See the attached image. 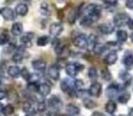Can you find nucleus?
Instances as JSON below:
<instances>
[{"instance_id":"1","label":"nucleus","mask_w":133,"mask_h":116,"mask_svg":"<svg viewBox=\"0 0 133 116\" xmlns=\"http://www.w3.org/2000/svg\"><path fill=\"white\" fill-rule=\"evenodd\" d=\"M101 15V8L96 4H88L84 8V16L89 18L92 22H96Z\"/></svg>"},{"instance_id":"2","label":"nucleus","mask_w":133,"mask_h":116,"mask_svg":"<svg viewBox=\"0 0 133 116\" xmlns=\"http://www.w3.org/2000/svg\"><path fill=\"white\" fill-rule=\"evenodd\" d=\"M82 68H84V66L81 65V64H78V63H75V64L74 63H70V64H68L65 66V73L70 77H75Z\"/></svg>"},{"instance_id":"3","label":"nucleus","mask_w":133,"mask_h":116,"mask_svg":"<svg viewBox=\"0 0 133 116\" xmlns=\"http://www.w3.org/2000/svg\"><path fill=\"white\" fill-rule=\"evenodd\" d=\"M130 20L129 16L125 13H119V14H116L114 17H113V24L117 27H122L124 25H127L128 24V21Z\"/></svg>"},{"instance_id":"4","label":"nucleus","mask_w":133,"mask_h":116,"mask_svg":"<svg viewBox=\"0 0 133 116\" xmlns=\"http://www.w3.org/2000/svg\"><path fill=\"white\" fill-rule=\"evenodd\" d=\"M118 91H119L118 85L117 84H111L106 89V95L110 99H114V98H116L118 96Z\"/></svg>"},{"instance_id":"5","label":"nucleus","mask_w":133,"mask_h":116,"mask_svg":"<svg viewBox=\"0 0 133 116\" xmlns=\"http://www.w3.org/2000/svg\"><path fill=\"white\" fill-rule=\"evenodd\" d=\"M74 45L80 49H85L88 46V41L87 38L84 37L83 34H79L74 39Z\"/></svg>"},{"instance_id":"6","label":"nucleus","mask_w":133,"mask_h":116,"mask_svg":"<svg viewBox=\"0 0 133 116\" xmlns=\"http://www.w3.org/2000/svg\"><path fill=\"white\" fill-rule=\"evenodd\" d=\"M63 30V27L61 25V23H58V22H55V23H52L49 27V32L51 36L53 37H58Z\"/></svg>"},{"instance_id":"7","label":"nucleus","mask_w":133,"mask_h":116,"mask_svg":"<svg viewBox=\"0 0 133 116\" xmlns=\"http://www.w3.org/2000/svg\"><path fill=\"white\" fill-rule=\"evenodd\" d=\"M101 92H102V85L98 82H95L90 85L89 87V90H88V93L89 95L91 96H95V97H99L101 95Z\"/></svg>"},{"instance_id":"8","label":"nucleus","mask_w":133,"mask_h":116,"mask_svg":"<svg viewBox=\"0 0 133 116\" xmlns=\"http://www.w3.org/2000/svg\"><path fill=\"white\" fill-rule=\"evenodd\" d=\"M0 15L6 21H10L15 19V11L10 7H2L0 8Z\"/></svg>"},{"instance_id":"9","label":"nucleus","mask_w":133,"mask_h":116,"mask_svg":"<svg viewBox=\"0 0 133 116\" xmlns=\"http://www.w3.org/2000/svg\"><path fill=\"white\" fill-rule=\"evenodd\" d=\"M48 75L53 80H57L59 78V67L57 65H55V64L51 65L48 68Z\"/></svg>"},{"instance_id":"10","label":"nucleus","mask_w":133,"mask_h":116,"mask_svg":"<svg viewBox=\"0 0 133 116\" xmlns=\"http://www.w3.org/2000/svg\"><path fill=\"white\" fill-rule=\"evenodd\" d=\"M33 33L32 32H26L25 34H23L21 38H20V42L23 46L25 47H29L31 45V41L33 39Z\"/></svg>"},{"instance_id":"11","label":"nucleus","mask_w":133,"mask_h":116,"mask_svg":"<svg viewBox=\"0 0 133 116\" xmlns=\"http://www.w3.org/2000/svg\"><path fill=\"white\" fill-rule=\"evenodd\" d=\"M32 67L34 70L36 71H39V72H44L46 70V67H47V64L45 61L43 60H34L32 63H31Z\"/></svg>"},{"instance_id":"12","label":"nucleus","mask_w":133,"mask_h":116,"mask_svg":"<svg viewBox=\"0 0 133 116\" xmlns=\"http://www.w3.org/2000/svg\"><path fill=\"white\" fill-rule=\"evenodd\" d=\"M37 92L42 95V96H47L50 94L51 92V86L47 83H42V84H38V89H37Z\"/></svg>"},{"instance_id":"13","label":"nucleus","mask_w":133,"mask_h":116,"mask_svg":"<svg viewBox=\"0 0 133 116\" xmlns=\"http://www.w3.org/2000/svg\"><path fill=\"white\" fill-rule=\"evenodd\" d=\"M48 106H49L50 108H53V109H58V108H60V106H61V100H60V98H59L58 96L52 95V96H50V98L48 99Z\"/></svg>"},{"instance_id":"14","label":"nucleus","mask_w":133,"mask_h":116,"mask_svg":"<svg viewBox=\"0 0 133 116\" xmlns=\"http://www.w3.org/2000/svg\"><path fill=\"white\" fill-rule=\"evenodd\" d=\"M123 64L125 65V67L130 70L133 68V54L132 53H126L123 57Z\"/></svg>"},{"instance_id":"15","label":"nucleus","mask_w":133,"mask_h":116,"mask_svg":"<svg viewBox=\"0 0 133 116\" xmlns=\"http://www.w3.org/2000/svg\"><path fill=\"white\" fill-rule=\"evenodd\" d=\"M60 89H61L63 92L68 93V92H70L71 90L75 89V88H74V83L72 84L69 79L64 78V79H63V80H61V83H60ZM75 90H76V89H75Z\"/></svg>"},{"instance_id":"16","label":"nucleus","mask_w":133,"mask_h":116,"mask_svg":"<svg viewBox=\"0 0 133 116\" xmlns=\"http://www.w3.org/2000/svg\"><path fill=\"white\" fill-rule=\"evenodd\" d=\"M99 30L104 34H110L113 32L114 27L109 23H103V24L99 25Z\"/></svg>"},{"instance_id":"17","label":"nucleus","mask_w":133,"mask_h":116,"mask_svg":"<svg viewBox=\"0 0 133 116\" xmlns=\"http://www.w3.org/2000/svg\"><path fill=\"white\" fill-rule=\"evenodd\" d=\"M117 61V53L115 51H110L104 59L105 64L107 65H113L115 62Z\"/></svg>"},{"instance_id":"18","label":"nucleus","mask_w":133,"mask_h":116,"mask_svg":"<svg viewBox=\"0 0 133 116\" xmlns=\"http://www.w3.org/2000/svg\"><path fill=\"white\" fill-rule=\"evenodd\" d=\"M65 112L70 116H76V115H78L80 113V110H79V108L77 106H75L73 103H69L65 107Z\"/></svg>"},{"instance_id":"19","label":"nucleus","mask_w":133,"mask_h":116,"mask_svg":"<svg viewBox=\"0 0 133 116\" xmlns=\"http://www.w3.org/2000/svg\"><path fill=\"white\" fill-rule=\"evenodd\" d=\"M15 13L19 16H25L28 13V6L25 3H19L15 8Z\"/></svg>"},{"instance_id":"20","label":"nucleus","mask_w":133,"mask_h":116,"mask_svg":"<svg viewBox=\"0 0 133 116\" xmlns=\"http://www.w3.org/2000/svg\"><path fill=\"white\" fill-rule=\"evenodd\" d=\"M10 31L14 36H20L22 32H23V25L22 23L20 22H16L11 25V28H10Z\"/></svg>"},{"instance_id":"21","label":"nucleus","mask_w":133,"mask_h":116,"mask_svg":"<svg viewBox=\"0 0 133 116\" xmlns=\"http://www.w3.org/2000/svg\"><path fill=\"white\" fill-rule=\"evenodd\" d=\"M21 73V70L18 66H9L7 68V74L10 77H18Z\"/></svg>"},{"instance_id":"22","label":"nucleus","mask_w":133,"mask_h":116,"mask_svg":"<svg viewBox=\"0 0 133 116\" xmlns=\"http://www.w3.org/2000/svg\"><path fill=\"white\" fill-rule=\"evenodd\" d=\"M23 52H24V49L19 48V49L15 52V54H12V56H11L12 62H15V63H21L22 60H23V57H24Z\"/></svg>"},{"instance_id":"23","label":"nucleus","mask_w":133,"mask_h":116,"mask_svg":"<svg viewBox=\"0 0 133 116\" xmlns=\"http://www.w3.org/2000/svg\"><path fill=\"white\" fill-rule=\"evenodd\" d=\"M118 76H119V78H121L125 84H130L131 80H132V75H131L128 71H125V70L121 71Z\"/></svg>"},{"instance_id":"24","label":"nucleus","mask_w":133,"mask_h":116,"mask_svg":"<svg viewBox=\"0 0 133 116\" xmlns=\"http://www.w3.org/2000/svg\"><path fill=\"white\" fill-rule=\"evenodd\" d=\"M116 103L111 99V100H109V101H107L106 102V105H105V110H106V112L107 113H109V114H113L115 111H116Z\"/></svg>"},{"instance_id":"25","label":"nucleus","mask_w":133,"mask_h":116,"mask_svg":"<svg viewBox=\"0 0 133 116\" xmlns=\"http://www.w3.org/2000/svg\"><path fill=\"white\" fill-rule=\"evenodd\" d=\"M79 15V9H72L70 13H69V16H68V21L70 24H74L77 20V17Z\"/></svg>"},{"instance_id":"26","label":"nucleus","mask_w":133,"mask_h":116,"mask_svg":"<svg viewBox=\"0 0 133 116\" xmlns=\"http://www.w3.org/2000/svg\"><path fill=\"white\" fill-rule=\"evenodd\" d=\"M127 39H128V33H127V31L122 30V29L116 31V40H117L118 42L124 43V42L127 41Z\"/></svg>"},{"instance_id":"27","label":"nucleus","mask_w":133,"mask_h":116,"mask_svg":"<svg viewBox=\"0 0 133 116\" xmlns=\"http://www.w3.org/2000/svg\"><path fill=\"white\" fill-rule=\"evenodd\" d=\"M50 42V37L49 36H41L36 40V44L38 46H46Z\"/></svg>"},{"instance_id":"28","label":"nucleus","mask_w":133,"mask_h":116,"mask_svg":"<svg viewBox=\"0 0 133 116\" xmlns=\"http://www.w3.org/2000/svg\"><path fill=\"white\" fill-rule=\"evenodd\" d=\"M130 97H131V95H130L128 92H124V93L118 94L117 100H118V102H121V103H127V102L130 100Z\"/></svg>"},{"instance_id":"29","label":"nucleus","mask_w":133,"mask_h":116,"mask_svg":"<svg viewBox=\"0 0 133 116\" xmlns=\"http://www.w3.org/2000/svg\"><path fill=\"white\" fill-rule=\"evenodd\" d=\"M100 73H101V76H102V78L104 80H111L112 75H111V72L107 68H102Z\"/></svg>"},{"instance_id":"30","label":"nucleus","mask_w":133,"mask_h":116,"mask_svg":"<svg viewBox=\"0 0 133 116\" xmlns=\"http://www.w3.org/2000/svg\"><path fill=\"white\" fill-rule=\"evenodd\" d=\"M107 48H108V47H107L106 45H104V44H96L92 49H94V52H96L97 54H101V53H103Z\"/></svg>"},{"instance_id":"31","label":"nucleus","mask_w":133,"mask_h":116,"mask_svg":"<svg viewBox=\"0 0 133 116\" xmlns=\"http://www.w3.org/2000/svg\"><path fill=\"white\" fill-rule=\"evenodd\" d=\"M14 111H15V109H14V107H12L11 105H6V106L3 107V109H2V113H3L4 116H9V115H11V114L14 113Z\"/></svg>"},{"instance_id":"32","label":"nucleus","mask_w":133,"mask_h":116,"mask_svg":"<svg viewBox=\"0 0 133 116\" xmlns=\"http://www.w3.org/2000/svg\"><path fill=\"white\" fill-rule=\"evenodd\" d=\"M41 14L44 15V16H49L51 14L50 8H49V5L46 2H43L41 4Z\"/></svg>"},{"instance_id":"33","label":"nucleus","mask_w":133,"mask_h":116,"mask_svg":"<svg viewBox=\"0 0 133 116\" xmlns=\"http://www.w3.org/2000/svg\"><path fill=\"white\" fill-rule=\"evenodd\" d=\"M83 106L86 108V109H94L97 105L94 100H91L90 98H84L83 99Z\"/></svg>"},{"instance_id":"34","label":"nucleus","mask_w":133,"mask_h":116,"mask_svg":"<svg viewBox=\"0 0 133 116\" xmlns=\"http://www.w3.org/2000/svg\"><path fill=\"white\" fill-rule=\"evenodd\" d=\"M88 77L92 80H96L98 78V70L95 67H90L88 69Z\"/></svg>"},{"instance_id":"35","label":"nucleus","mask_w":133,"mask_h":116,"mask_svg":"<svg viewBox=\"0 0 133 116\" xmlns=\"http://www.w3.org/2000/svg\"><path fill=\"white\" fill-rule=\"evenodd\" d=\"M9 42V36L6 32L0 33V45H5Z\"/></svg>"},{"instance_id":"36","label":"nucleus","mask_w":133,"mask_h":116,"mask_svg":"<svg viewBox=\"0 0 133 116\" xmlns=\"http://www.w3.org/2000/svg\"><path fill=\"white\" fill-rule=\"evenodd\" d=\"M21 76L24 78V79H26V80H29V78H30V76H31V74L29 73V71H28V69L27 68H23V69H21Z\"/></svg>"},{"instance_id":"37","label":"nucleus","mask_w":133,"mask_h":116,"mask_svg":"<svg viewBox=\"0 0 133 116\" xmlns=\"http://www.w3.org/2000/svg\"><path fill=\"white\" fill-rule=\"evenodd\" d=\"M27 89L32 91V92H37V89H38V84L35 83V82H30L27 86Z\"/></svg>"},{"instance_id":"38","label":"nucleus","mask_w":133,"mask_h":116,"mask_svg":"<svg viewBox=\"0 0 133 116\" xmlns=\"http://www.w3.org/2000/svg\"><path fill=\"white\" fill-rule=\"evenodd\" d=\"M83 86H84V83H83V80H81V79H75V82H74V88L76 89V90H82L83 89Z\"/></svg>"},{"instance_id":"39","label":"nucleus","mask_w":133,"mask_h":116,"mask_svg":"<svg viewBox=\"0 0 133 116\" xmlns=\"http://www.w3.org/2000/svg\"><path fill=\"white\" fill-rule=\"evenodd\" d=\"M46 102L45 101H38L37 105H36V110L38 112H44L46 110Z\"/></svg>"},{"instance_id":"40","label":"nucleus","mask_w":133,"mask_h":116,"mask_svg":"<svg viewBox=\"0 0 133 116\" xmlns=\"http://www.w3.org/2000/svg\"><path fill=\"white\" fill-rule=\"evenodd\" d=\"M102 1L108 5H115L117 3V0H102Z\"/></svg>"},{"instance_id":"41","label":"nucleus","mask_w":133,"mask_h":116,"mask_svg":"<svg viewBox=\"0 0 133 116\" xmlns=\"http://www.w3.org/2000/svg\"><path fill=\"white\" fill-rule=\"evenodd\" d=\"M126 7L133 9V0H126Z\"/></svg>"},{"instance_id":"42","label":"nucleus","mask_w":133,"mask_h":116,"mask_svg":"<svg viewBox=\"0 0 133 116\" xmlns=\"http://www.w3.org/2000/svg\"><path fill=\"white\" fill-rule=\"evenodd\" d=\"M6 97V92L4 90H0V100Z\"/></svg>"},{"instance_id":"43","label":"nucleus","mask_w":133,"mask_h":116,"mask_svg":"<svg viewBox=\"0 0 133 116\" xmlns=\"http://www.w3.org/2000/svg\"><path fill=\"white\" fill-rule=\"evenodd\" d=\"M128 27L130 28V29H133V19H130L129 21H128Z\"/></svg>"},{"instance_id":"44","label":"nucleus","mask_w":133,"mask_h":116,"mask_svg":"<svg viewBox=\"0 0 133 116\" xmlns=\"http://www.w3.org/2000/svg\"><path fill=\"white\" fill-rule=\"evenodd\" d=\"M129 116H133V108L129 109Z\"/></svg>"},{"instance_id":"45","label":"nucleus","mask_w":133,"mask_h":116,"mask_svg":"<svg viewBox=\"0 0 133 116\" xmlns=\"http://www.w3.org/2000/svg\"><path fill=\"white\" fill-rule=\"evenodd\" d=\"M92 116H103V114H101V113H99V112H95V113L92 114Z\"/></svg>"},{"instance_id":"46","label":"nucleus","mask_w":133,"mask_h":116,"mask_svg":"<svg viewBox=\"0 0 133 116\" xmlns=\"http://www.w3.org/2000/svg\"><path fill=\"white\" fill-rule=\"evenodd\" d=\"M5 1H6L7 3H11V2H14L15 0H5Z\"/></svg>"},{"instance_id":"47","label":"nucleus","mask_w":133,"mask_h":116,"mask_svg":"<svg viewBox=\"0 0 133 116\" xmlns=\"http://www.w3.org/2000/svg\"><path fill=\"white\" fill-rule=\"evenodd\" d=\"M2 109H3V107H2V105L0 103V112H2Z\"/></svg>"},{"instance_id":"48","label":"nucleus","mask_w":133,"mask_h":116,"mask_svg":"<svg viewBox=\"0 0 133 116\" xmlns=\"http://www.w3.org/2000/svg\"><path fill=\"white\" fill-rule=\"evenodd\" d=\"M131 41L133 42V32H132V34H131Z\"/></svg>"},{"instance_id":"49","label":"nucleus","mask_w":133,"mask_h":116,"mask_svg":"<svg viewBox=\"0 0 133 116\" xmlns=\"http://www.w3.org/2000/svg\"><path fill=\"white\" fill-rule=\"evenodd\" d=\"M0 85H1V80H0Z\"/></svg>"},{"instance_id":"50","label":"nucleus","mask_w":133,"mask_h":116,"mask_svg":"<svg viewBox=\"0 0 133 116\" xmlns=\"http://www.w3.org/2000/svg\"><path fill=\"white\" fill-rule=\"evenodd\" d=\"M27 1H30V0H27Z\"/></svg>"},{"instance_id":"51","label":"nucleus","mask_w":133,"mask_h":116,"mask_svg":"<svg viewBox=\"0 0 133 116\" xmlns=\"http://www.w3.org/2000/svg\"><path fill=\"white\" fill-rule=\"evenodd\" d=\"M0 66H1V63H0Z\"/></svg>"},{"instance_id":"52","label":"nucleus","mask_w":133,"mask_h":116,"mask_svg":"<svg viewBox=\"0 0 133 116\" xmlns=\"http://www.w3.org/2000/svg\"><path fill=\"white\" fill-rule=\"evenodd\" d=\"M64 116H65V115H64ZM69 116H70V115H69Z\"/></svg>"}]
</instances>
